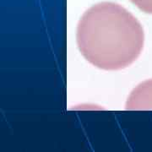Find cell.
<instances>
[{"label": "cell", "mask_w": 152, "mask_h": 152, "mask_svg": "<svg viewBox=\"0 0 152 152\" xmlns=\"http://www.w3.org/2000/svg\"><path fill=\"white\" fill-rule=\"evenodd\" d=\"M144 38L143 28L135 17L111 2L90 8L77 27V43L82 55L106 70L130 65L141 53Z\"/></svg>", "instance_id": "obj_1"}, {"label": "cell", "mask_w": 152, "mask_h": 152, "mask_svg": "<svg viewBox=\"0 0 152 152\" xmlns=\"http://www.w3.org/2000/svg\"><path fill=\"white\" fill-rule=\"evenodd\" d=\"M126 109L129 111L152 110V80L141 83L131 92Z\"/></svg>", "instance_id": "obj_2"}, {"label": "cell", "mask_w": 152, "mask_h": 152, "mask_svg": "<svg viewBox=\"0 0 152 152\" xmlns=\"http://www.w3.org/2000/svg\"><path fill=\"white\" fill-rule=\"evenodd\" d=\"M140 10L147 14H152V0H130Z\"/></svg>", "instance_id": "obj_3"}]
</instances>
